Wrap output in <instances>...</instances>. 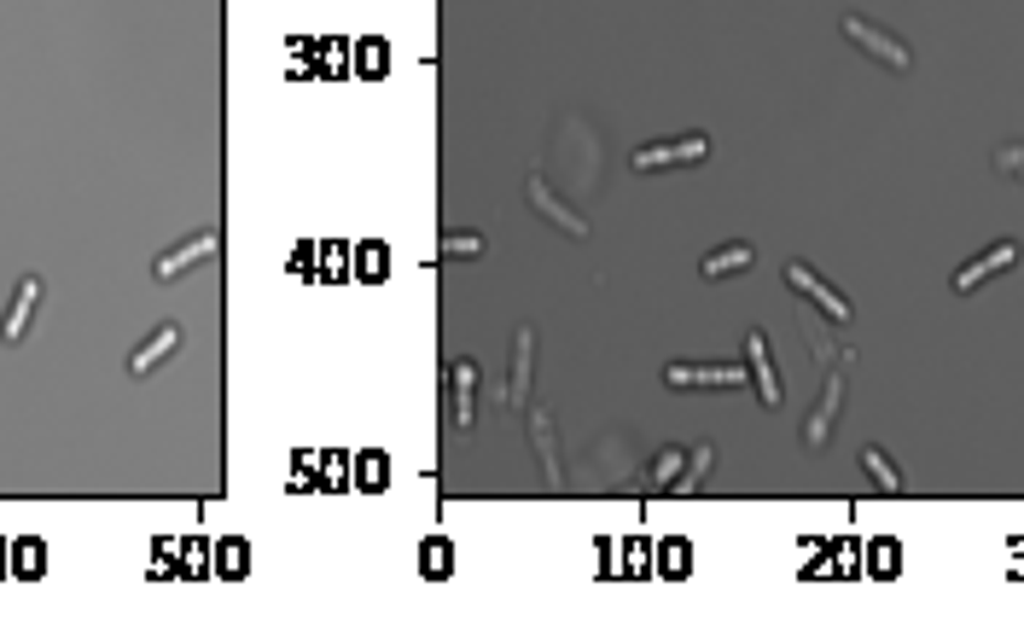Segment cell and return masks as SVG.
I'll use <instances>...</instances> for the list:
<instances>
[{"mask_svg":"<svg viewBox=\"0 0 1024 634\" xmlns=\"http://www.w3.org/2000/svg\"><path fill=\"white\" fill-rule=\"evenodd\" d=\"M838 30H845V41H850L856 53H868L873 65H885V70H896V76H908V70H914L908 41H903V35H891L885 24H873V18H856V12H850Z\"/></svg>","mask_w":1024,"mask_h":634,"instance_id":"obj_1","label":"cell"},{"mask_svg":"<svg viewBox=\"0 0 1024 634\" xmlns=\"http://www.w3.org/2000/svg\"><path fill=\"white\" fill-rule=\"evenodd\" d=\"M786 285H792V292L804 297V303H815V309H821V315H827L832 326H850V320H856L850 297L838 292V285H832L827 274H815L809 262H786Z\"/></svg>","mask_w":1024,"mask_h":634,"instance_id":"obj_2","label":"cell"},{"mask_svg":"<svg viewBox=\"0 0 1024 634\" xmlns=\"http://www.w3.org/2000/svg\"><path fill=\"white\" fill-rule=\"evenodd\" d=\"M710 157V134H682V140H658V146H634V170L641 175H658V170H687V163H705Z\"/></svg>","mask_w":1024,"mask_h":634,"instance_id":"obj_3","label":"cell"},{"mask_svg":"<svg viewBox=\"0 0 1024 634\" xmlns=\"http://www.w3.org/2000/svg\"><path fill=\"white\" fill-rule=\"evenodd\" d=\"M524 204H530V210H536V216H542V221H547V228L559 233V239H588V221H582V210H570V204H565V193H553L542 175H530V181H524Z\"/></svg>","mask_w":1024,"mask_h":634,"instance_id":"obj_4","label":"cell"},{"mask_svg":"<svg viewBox=\"0 0 1024 634\" xmlns=\"http://www.w3.org/2000/svg\"><path fill=\"white\" fill-rule=\"evenodd\" d=\"M1018 256H1024V251H1018V239H995L990 251H978L972 262H960V269H955V280H949V285H955L960 297H972L978 285H990L995 274H1007V269H1018Z\"/></svg>","mask_w":1024,"mask_h":634,"instance_id":"obj_5","label":"cell"},{"mask_svg":"<svg viewBox=\"0 0 1024 634\" xmlns=\"http://www.w3.org/2000/svg\"><path fill=\"white\" fill-rule=\"evenodd\" d=\"M664 384L669 391H733V384H740V367L733 361H669Z\"/></svg>","mask_w":1024,"mask_h":634,"instance_id":"obj_6","label":"cell"},{"mask_svg":"<svg viewBox=\"0 0 1024 634\" xmlns=\"http://www.w3.org/2000/svg\"><path fill=\"white\" fill-rule=\"evenodd\" d=\"M216 251H221V233H216V228H204V233H193V239H181L175 251H163V256L152 262V280L170 285V280H181V274H193L198 262H210Z\"/></svg>","mask_w":1024,"mask_h":634,"instance_id":"obj_7","label":"cell"},{"mask_svg":"<svg viewBox=\"0 0 1024 634\" xmlns=\"http://www.w3.org/2000/svg\"><path fill=\"white\" fill-rule=\"evenodd\" d=\"M838 407H845V367H832L827 384H821V402L809 407V419H804V448H827V442H832Z\"/></svg>","mask_w":1024,"mask_h":634,"instance_id":"obj_8","label":"cell"},{"mask_svg":"<svg viewBox=\"0 0 1024 634\" xmlns=\"http://www.w3.org/2000/svg\"><path fill=\"white\" fill-rule=\"evenodd\" d=\"M745 373L756 384V402L763 407H781L786 402V384H781V367L769 356V338L763 332H745Z\"/></svg>","mask_w":1024,"mask_h":634,"instance_id":"obj_9","label":"cell"},{"mask_svg":"<svg viewBox=\"0 0 1024 634\" xmlns=\"http://www.w3.org/2000/svg\"><path fill=\"white\" fill-rule=\"evenodd\" d=\"M530 455H536L547 489H565V460H559V437H553V414L547 407H530Z\"/></svg>","mask_w":1024,"mask_h":634,"instance_id":"obj_10","label":"cell"},{"mask_svg":"<svg viewBox=\"0 0 1024 634\" xmlns=\"http://www.w3.org/2000/svg\"><path fill=\"white\" fill-rule=\"evenodd\" d=\"M530 379H536V338H530V332H512V361H506L501 402H506V407H524V402H530Z\"/></svg>","mask_w":1024,"mask_h":634,"instance_id":"obj_11","label":"cell"},{"mask_svg":"<svg viewBox=\"0 0 1024 634\" xmlns=\"http://www.w3.org/2000/svg\"><path fill=\"white\" fill-rule=\"evenodd\" d=\"M35 309H41V280L24 274L18 280V292H12V303H7V315H0V343H24Z\"/></svg>","mask_w":1024,"mask_h":634,"instance_id":"obj_12","label":"cell"},{"mask_svg":"<svg viewBox=\"0 0 1024 634\" xmlns=\"http://www.w3.org/2000/svg\"><path fill=\"white\" fill-rule=\"evenodd\" d=\"M448 396H455V431H472V419H478V361L448 367Z\"/></svg>","mask_w":1024,"mask_h":634,"instance_id":"obj_13","label":"cell"},{"mask_svg":"<svg viewBox=\"0 0 1024 634\" xmlns=\"http://www.w3.org/2000/svg\"><path fill=\"white\" fill-rule=\"evenodd\" d=\"M175 350H181V326H175V320H163L157 332H152V338H146V343H140V350L129 356V379H146V373H157V367L170 361Z\"/></svg>","mask_w":1024,"mask_h":634,"instance_id":"obj_14","label":"cell"},{"mask_svg":"<svg viewBox=\"0 0 1024 634\" xmlns=\"http://www.w3.org/2000/svg\"><path fill=\"white\" fill-rule=\"evenodd\" d=\"M751 262H756V244H722V251H710L705 262H699V274L705 280H733V274H745L751 269Z\"/></svg>","mask_w":1024,"mask_h":634,"instance_id":"obj_15","label":"cell"},{"mask_svg":"<svg viewBox=\"0 0 1024 634\" xmlns=\"http://www.w3.org/2000/svg\"><path fill=\"white\" fill-rule=\"evenodd\" d=\"M862 472L873 478L879 495H903V472H896V460L885 455V448H862Z\"/></svg>","mask_w":1024,"mask_h":634,"instance_id":"obj_16","label":"cell"},{"mask_svg":"<svg viewBox=\"0 0 1024 634\" xmlns=\"http://www.w3.org/2000/svg\"><path fill=\"white\" fill-rule=\"evenodd\" d=\"M682 466H687L682 448H658V455H652V489H658V495L682 489Z\"/></svg>","mask_w":1024,"mask_h":634,"instance_id":"obj_17","label":"cell"},{"mask_svg":"<svg viewBox=\"0 0 1024 634\" xmlns=\"http://www.w3.org/2000/svg\"><path fill=\"white\" fill-rule=\"evenodd\" d=\"M420 570H425V577H432V582H443L448 570H455V547H448L443 536H432V542L420 547Z\"/></svg>","mask_w":1024,"mask_h":634,"instance_id":"obj_18","label":"cell"},{"mask_svg":"<svg viewBox=\"0 0 1024 634\" xmlns=\"http://www.w3.org/2000/svg\"><path fill=\"white\" fill-rule=\"evenodd\" d=\"M443 256H455V262H472V256H483V233H472V228L443 233Z\"/></svg>","mask_w":1024,"mask_h":634,"instance_id":"obj_19","label":"cell"},{"mask_svg":"<svg viewBox=\"0 0 1024 634\" xmlns=\"http://www.w3.org/2000/svg\"><path fill=\"white\" fill-rule=\"evenodd\" d=\"M710 442H699V448H693V455H687V472H682V495H693V489H705V478H710Z\"/></svg>","mask_w":1024,"mask_h":634,"instance_id":"obj_20","label":"cell"},{"mask_svg":"<svg viewBox=\"0 0 1024 634\" xmlns=\"http://www.w3.org/2000/svg\"><path fill=\"white\" fill-rule=\"evenodd\" d=\"M216 559H221V577H244V570H251V547H244V542H221Z\"/></svg>","mask_w":1024,"mask_h":634,"instance_id":"obj_21","label":"cell"},{"mask_svg":"<svg viewBox=\"0 0 1024 634\" xmlns=\"http://www.w3.org/2000/svg\"><path fill=\"white\" fill-rule=\"evenodd\" d=\"M995 175H1007V181H1024V146L1018 140H1007V146H995Z\"/></svg>","mask_w":1024,"mask_h":634,"instance_id":"obj_22","label":"cell"},{"mask_svg":"<svg viewBox=\"0 0 1024 634\" xmlns=\"http://www.w3.org/2000/svg\"><path fill=\"white\" fill-rule=\"evenodd\" d=\"M868 559H873V577H896V559H903V547H896V542H873Z\"/></svg>","mask_w":1024,"mask_h":634,"instance_id":"obj_23","label":"cell"},{"mask_svg":"<svg viewBox=\"0 0 1024 634\" xmlns=\"http://www.w3.org/2000/svg\"><path fill=\"white\" fill-rule=\"evenodd\" d=\"M41 559H47V547L41 542H18V577H41V570H47Z\"/></svg>","mask_w":1024,"mask_h":634,"instance_id":"obj_24","label":"cell"},{"mask_svg":"<svg viewBox=\"0 0 1024 634\" xmlns=\"http://www.w3.org/2000/svg\"><path fill=\"white\" fill-rule=\"evenodd\" d=\"M658 559H664V577H687V570H693V565H687V559H693V554H687V542H669Z\"/></svg>","mask_w":1024,"mask_h":634,"instance_id":"obj_25","label":"cell"},{"mask_svg":"<svg viewBox=\"0 0 1024 634\" xmlns=\"http://www.w3.org/2000/svg\"><path fill=\"white\" fill-rule=\"evenodd\" d=\"M361 483L367 489H384V455H367L361 460Z\"/></svg>","mask_w":1024,"mask_h":634,"instance_id":"obj_26","label":"cell"}]
</instances>
